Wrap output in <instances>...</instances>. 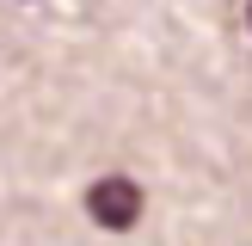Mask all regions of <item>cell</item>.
Returning a JSON list of instances; mask_svg holds the SVG:
<instances>
[{"label": "cell", "mask_w": 252, "mask_h": 246, "mask_svg": "<svg viewBox=\"0 0 252 246\" xmlns=\"http://www.w3.org/2000/svg\"><path fill=\"white\" fill-rule=\"evenodd\" d=\"M86 215H93L98 228H111V234L135 228V221H142V184H135V179H123V172L98 179L93 191H86Z\"/></svg>", "instance_id": "obj_1"}, {"label": "cell", "mask_w": 252, "mask_h": 246, "mask_svg": "<svg viewBox=\"0 0 252 246\" xmlns=\"http://www.w3.org/2000/svg\"><path fill=\"white\" fill-rule=\"evenodd\" d=\"M246 19H252V0H246Z\"/></svg>", "instance_id": "obj_2"}]
</instances>
